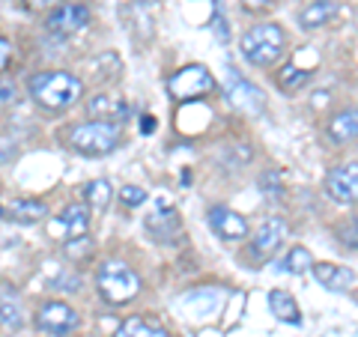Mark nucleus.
I'll use <instances>...</instances> for the list:
<instances>
[{"mask_svg":"<svg viewBox=\"0 0 358 337\" xmlns=\"http://www.w3.org/2000/svg\"><path fill=\"white\" fill-rule=\"evenodd\" d=\"M0 215L6 221H15V224H36L42 218H48V206L42 203V200H9V203L0 206Z\"/></svg>","mask_w":358,"mask_h":337,"instance_id":"nucleus-15","label":"nucleus"},{"mask_svg":"<svg viewBox=\"0 0 358 337\" xmlns=\"http://www.w3.org/2000/svg\"><path fill=\"white\" fill-rule=\"evenodd\" d=\"M167 89H171V96L179 99V102H188V99H200L215 89V78L206 66H185V69H179L171 81H167Z\"/></svg>","mask_w":358,"mask_h":337,"instance_id":"nucleus-5","label":"nucleus"},{"mask_svg":"<svg viewBox=\"0 0 358 337\" xmlns=\"http://www.w3.org/2000/svg\"><path fill=\"white\" fill-rule=\"evenodd\" d=\"M310 81V72L308 69H301V66H296V63H287L281 72H278V84H281L284 89H299V87H305Z\"/></svg>","mask_w":358,"mask_h":337,"instance_id":"nucleus-23","label":"nucleus"},{"mask_svg":"<svg viewBox=\"0 0 358 337\" xmlns=\"http://www.w3.org/2000/svg\"><path fill=\"white\" fill-rule=\"evenodd\" d=\"M90 227V206L87 203H69L57 218L48 224V233L54 239H78V236H87Z\"/></svg>","mask_w":358,"mask_h":337,"instance_id":"nucleus-7","label":"nucleus"},{"mask_svg":"<svg viewBox=\"0 0 358 337\" xmlns=\"http://www.w3.org/2000/svg\"><path fill=\"white\" fill-rule=\"evenodd\" d=\"M30 99L45 110H69L81 102L84 96V81L72 72H60V69H48V72H36L27 81Z\"/></svg>","mask_w":358,"mask_h":337,"instance_id":"nucleus-1","label":"nucleus"},{"mask_svg":"<svg viewBox=\"0 0 358 337\" xmlns=\"http://www.w3.org/2000/svg\"><path fill=\"white\" fill-rule=\"evenodd\" d=\"M63 251H66L69 260L81 263V260H87V257L93 254V239H90V236H78V239H69L63 245Z\"/></svg>","mask_w":358,"mask_h":337,"instance_id":"nucleus-25","label":"nucleus"},{"mask_svg":"<svg viewBox=\"0 0 358 337\" xmlns=\"http://www.w3.org/2000/svg\"><path fill=\"white\" fill-rule=\"evenodd\" d=\"M0 322L6 329H21L24 325V301H21L18 289L9 284H0Z\"/></svg>","mask_w":358,"mask_h":337,"instance_id":"nucleus-16","label":"nucleus"},{"mask_svg":"<svg viewBox=\"0 0 358 337\" xmlns=\"http://www.w3.org/2000/svg\"><path fill=\"white\" fill-rule=\"evenodd\" d=\"M15 155V147H13V141H6V138H0V164L9 162Z\"/></svg>","mask_w":358,"mask_h":337,"instance_id":"nucleus-28","label":"nucleus"},{"mask_svg":"<svg viewBox=\"0 0 358 337\" xmlns=\"http://www.w3.org/2000/svg\"><path fill=\"white\" fill-rule=\"evenodd\" d=\"M338 15V0H313L299 13V27L301 30H320Z\"/></svg>","mask_w":358,"mask_h":337,"instance_id":"nucleus-17","label":"nucleus"},{"mask_svg":"<svg viewBox=\"0 0 358 337\" xmlns=\"http://www.w3.org/2000/svg\"><path fill=\"white\" fill-rule=\"evenodd\" d=\"M268 308H272V313L281 322L301 325V310L296 305V299L289 296V293H284V289H272V293H268Z\"/></svg>","mask_w":358,"mask_h":337,"instance_id":"nucleus-20","label":"nucleus"},{"mask_svg":"<svg viewBox=\"0 0 358 337\" xmlns=\"http://www.w3.org/2000/svg\"><path fill=\"white\" fill-rule=\"evenodd\" d=\"M87 21H90V6L87 3H63L48 15L45 27H48L51 33H60V36H69V33L84 30Z\"/></svg>","mask_w":358,"mask_h":337,"instance_id":"nucleus-11","label":"nucleus"},{"mask_svg":"<svg viewBox=\"0 0 358 337\" xmlns=\"http://www.w3.org/2000/svg\"><path fill=\"white\" fill-rule=\"evenodd\" d=\"M13 102H15V87L0 84V105H13Z\"/></svg>","mask_w":358,"mask_h":337,"instance_id":"nucleus-27","label":"nucleus"},{"mask_svg":"<svg viewBox=\"0 0 358 337\" xmlns=\"http://www.w3.org/2000/svg\"><path fill=\"white\" fill-rule=\"evenodd\" d=\"M9 42L6 39H0V69H6V63H9Z\"/></svg>","mask_w":358,"mask_h":337,"instance_id":"nucleus-30","label":"nucleus"},{"mask_svg":"<svg viewBox=\"0 0 358 337\" xmlns=\"http://www.w3.org/2000/svg\"><path fill=\"white\" fill-rule=\"evenodd\" d=\"M87 110H90V117H93V120L117 122V126H120V120L129 117V108L122 105L120 99H114V96H93L87 102Z\"/></svg>","mask_w":358,"mask_h":337,"instance_id":"nucleus-18","label":"nucleus"},{"mask_svg":"<svg viewBox=\"0 0 358 337\" xmlns=\"http://www.w3.org/2000/svg\"><path fill=\"white\" fill-rule=\"evenodd\" d=\"M206 221H209V227L215 230L218 239H224V242H239V239H245V236L251 233L248 221H245L239 212L227 209V206H212Z\"/></svg>","mask_w":358,"mask_h":337,"instance_id":"nucleus-10","label":"nucleus"},{"mask_svg":"<svg viewBox=\"0 0 358 337\" xmlns=\"http://www.w3.org/2000/svg\"><path fill=\"white\" fill-rule=\"evenodd\" d=\"M69 143L75 152L81 155H108L120 147V126L117 122H105V120H93V122H81L75 126L69 134Z\"/></svg>","mask_w":358,"mask_h":337,"instance_id":"nucleus-4","label":"nucleus"},{"mask_svg":"<svg viewBox=\"0 0 358 337\" xmlns=\"http://www.w3.org/2000/svg\"><path fill=\"white\" fill-rule=\"evenodd\" d=\"M281 266H284V272H289V275H305V272H310V266H313V254L305 248V245H296V248L287 254V260Z\"/></svg>","mask_w":358,"mask_h":337,"instance_id":"nucleus-22","label":"nucleus"},{"mask_svg":"<svg viewBox=\"0 0 358 337\" xmlns=\"http://www.w3.org/2000/svg\"><path fill=\"white\" fill-rule=\"evenodd\" d=\"M230 99H233V105L245 110V114H263V108H266L263 89L248 84L245 78H239V72H233V69H230Z\"/></svg>","mask_w":358,"mask_h":337,"instance_id":"nucleus-12","label":"nucleus"},{"mask_svg":"<svg viewBox=\"0 0 358 337\" xmlns=\"http://www.w3.org/2000/svg\"><path fill=\"white\" fill-rule=\"evenodd\" d=\"M239 48H242V57L251 66H272L287 48V33L281 30V24H275V21L254 24L242 33Z\"/></svg>","mask_w":358,"mask_h":337,"instance_id":"nucleus-2","label":"nucleus"},{"mask_svg":"<svg viewBox=\"0 0 358 337\" xmlns=\"http://www.w3.org/2000/svg\"><path fill=\"white\" fill-rule=\"evenodd\" d=\"M313 278L320 280L326 289H334V293H346V289L355 287V272L346 266H334V263H313L310 266Z\"/></svg>","mask_w":358,"mask_h":337,"instance_id":"nucleus-14","label":"nucleus"},{"mask_svg":"<svg viewBox=\"0 0 358 337\" xmlns=\"http://www.w3.org/2000/svg\"><path fill=\"white\" fill-rule=\"evenodd\" d=\"M60 0H27L30 9H48V6H57Z\"/></svg>","mask_w":358,"mask_h":337,"instance_id":"nucleus-31","label":"nucleus"},{"mask_svg":"<svg viewBox=\"0 0 358 337\" xmlns=\"http://www.w3.org/2000/svg\"><path fill=\"white\" fill-rule=\"evenodd\" d=\"M114 337H171L159 322H152L147 317H131L114 331Z\"/></svg>","mask_w":358,"mask_h":337,"instance_id":"nucleus-21","label":"nucleus"},{"mask_svg":"<svg viewBox=\"0 0 358 337\" xmlns=\"http://www.w3.org/2000/svg\"><path fill=\"white\" fill-rule=\"evenodd\" d=\"M275 0H245V9H251V13H260V9H268Z\"/></svg>","mask_w":358,"mask_h":337,"instance_id":"nucleus-29","label":"nucleus"},{"mask_svg":"<svg viewBox=\"0 0 358 337\" xmlns=\"http://www.w3.org/2000/svg\"><path fill=\"white\" fill-rule=\"evenodd\" d=\"M120 197H122V203L126 206H141V203H147V191L138 188V185H126L120 191Z\"/></svg>","mask_w":358,"mask_h":337,"instance_id":"nucleus-26","label":"nucleus"},{"mask_svg":"<svg viewBox=\"0 0 358 337\" xmlns=\"http://www.w3.org/2000/svg\"><path fill=\"white\" fill-rule=\"evenodd\" d=\"M284 236H287V221L284 218H278V215L266 218L260 227H257V233H254V254L257 257L275 254L278 248H281Z\"/></svg>","mask_w":358,"mask_h":337,"instance_id":"nucleus-13","label":"nucleus"},{"mask_svg":"<svg viewBox=\"0 0 358 337\" xmlns=\"http://www.w3.org/2000/svg\"><path fill=\"white\" fill-rule=\"evenodd\" d=\"M326 191L334 203H355L358 197V164H341V167H331L329 176H326Z\"/></svg>","mask_w":358,"mask_h":337,"instance_id":"nucleus-8","label":"nucleus"},{"mask_svg":"<svg viewBox=\"0 0 358 337\" xmlns=\"http://www.w3.org/2000/svg\"><path fill=\"white\" fill-rule=\"evenodd\" d=\"M96 287L108 305H129L141 293V275L122 260H105L96 272Z\"/></svg>","mask_w":358,"mask_h":337,"instance_id":"nucleus-3","label":"nucleus"},{"mask_svg":"<svg viewBox=\"0 0 358 337\" xmlns=\"http://www.w3.org/2000/svg\"><path fill=\"white\" fill-rule=\"evenodd\" d=\"M143 227H147V233L152 236L155 242L173 245V242H176V236L182 233V218H179V212H176L173 206L159 203L147 218H143Z\"/></svg>","mask_w":358,"mask_h":337,"instance_id":"nucleus-6","label":"nucleus"},{"mask_svg":"<svg viewBox=\"0 0 358 337\" xmlns=\"http://www.w3.org/2000/svg\"><path fill=\"white\" fill-rule=\"evenodd\" d=\"M84 197H87V203H93L96 209H108L110 197H114V191H110L108 179H96V182H90L84 188Z\"/></svg>","mask_w":358,"mask_h":337,"instance_id":"nucleus-24","label":"nucleus"},{"mask_svg":"<svg viewBox=\"0 0 358 337\" xmlns=\"http://www.w3.org/2000/svg\"><path fill=\"white\" fill-rule=\"evenodd\" d=\"M36 329L48 331V334H69L78 329V313L72 305H66V301H48V305L36 313Z\"/></svg>","mask_w":358,"mask_h":337,"instance_id":"nucleus-9","label":"nucleus"},{"mask_svg":"<svg viewBox=\"0 0 358 337\" xmlns=\"http://www.w3.org/2000/svg\"><path fill=\"white\" fill-rule=\"evenodd\" d=\"M329 138L334 143H352L355 141V131H358V114L355 108H346V110H338L331 120H329Z\"/></svg>","mask_w":358,"mask_h":337,"instance_id":"nucleus-19","label":"nucleus"}]
</instances>
